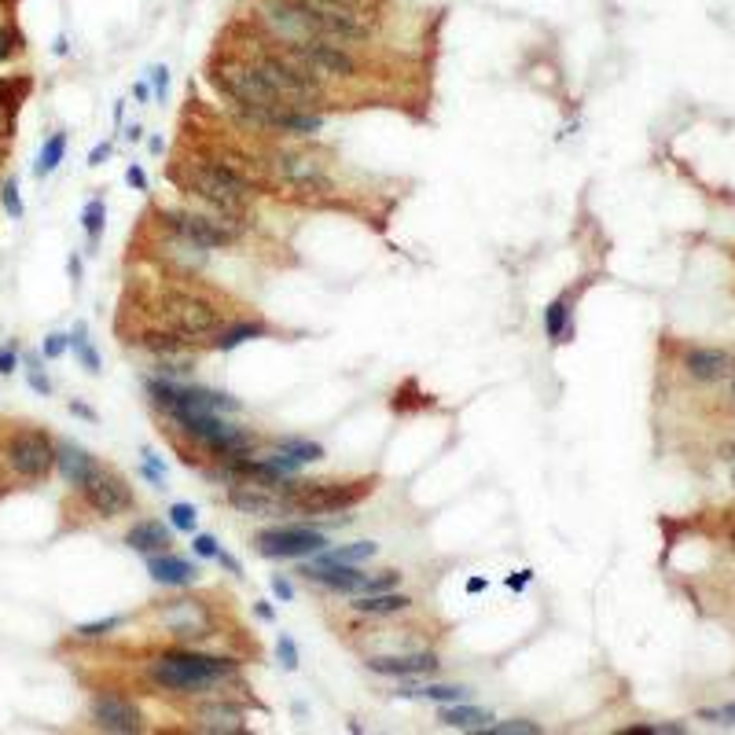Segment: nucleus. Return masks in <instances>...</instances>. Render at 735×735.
Segmentation results:
<instances>
[{
  "mask_svg": "<svg viewBox=\"0 0 735 735\" xmlns=\"http://www.w3.org/2000/svg\"><path fill=\"white\" fill-rule=\"evenodd\" d=\"M732 486H735V471H732Z\"/></svg>",
  "mask_w": 735,
  "mask_h": 735,
  "instance_id": "e2e57ef3",
  "label": "nucleus"
},
{
  "mask_svg": "<svg viewBox=\"0 0 735 735\" xmlns=\"http://www.w3.org/2000/svg\"><path fill=\"white\" fill-rule=\"evenodd\" d=\"M269 45L302 70L317 74L320 81H353L364 74V63L353 56V48L335 45V41H276V37H269Z\"/></svg>",
  "mask_w": 735,
  "mask_h": 735,
  "instance_id": "423d86ee",
  "label": "nucleus"
},
{
  "mask_svg": "<svg viewBox=\"0 0 735 735\" xmlns=\"http://www.w3.org/2000/svg\"><path fill=\"white\" fill-rule=\"evenodd\" d=\"M56 467H59V475L67 478V486L81 489L100 464H96V456H89L85 449H81V445H74V441H63V445H56Z\"/></svg>",
  "mask_w": 735,
  "mask_h": 735,
  "instance_id": "5701e85b",
  "label": "nucleus"
},
{
  "mask_svg": "<svg viewBox=\"0 0 735 735\" xmlns=\"http://www.w3.org/2000/svg\"><path fill=\"white\" fill-rule=\"evenodd\" d=\"M261 335H269V328L261 324V320H239V324H225V328L217 331L214 339H210V350H239L243 342L250 339H261Z\"/></svg>",
  "mask_w": 735,
  "mask_h": 735,
  "instance_id": "bb28decb",
  "label": "nucleus"
},
{
  "mask_svg": "<svg viewBox=\"0 0 735 735\" xmlns=\"http://www.w3.org/2000/svg\"><path fill=\"white\" fill-rule=\"evenodd\" d=\"M254 614H258L261 622H272V618H276V611H272L269 603H254Z\"/></svg>",
  "mask_w": 735,
  "mask_h": 735,
  "instance_id": "4d7b16f0",
  "label": "nucleus"
},
{
  "mask_svg": "<svg viewBox=\"0 0 735 735\" xmlns=\"http://www.w3.org/2000/svg\"><path fill=\"white\" fill-rule=\"evenodd\" d=\"M70 346H74V353H78V361H81V368H85V372L100 375L103 361H100V353H96V346L89 342V328H85V324H78V328H74V335H70Z\"/></svg>",
  "mask_w": 735,
  "mask_h": 735,
  "instance_id": "7c9ffc66",
  "label": "nucleus"
},
{
  "mask_svg": "<svg viewBox=\"0 0 735 735\" xmlns=\"http://www.w3.org/2000/svg\"><path fill=\"white\" fill-rule=\"evenodd\" d=\"M92 724L100 732H114V735H136L144 732V713L133 699H125L118 691H96L89 702Z\"/></svg>",
  "mask_w": 735,
  "mask_h": 735,
  "instance_id": "4468645a",
  "label": "nucleus"
},
{
  "mask_svg": "<svg viewBox=\"0 0 735 735\" xmlns=\"http://www.w3.org/2000/svg\"><path fill=\"white\" fill-rule=\"evenodd\" d=\"M225 500L228 508H236L239 515H254V519H287V515H294V504L283 493L269 486H254V482H232Z\"/></svg>",
  "mask_w": 735,
  "mask_h": 735,
  "instance_id": "2eb2a0df",
  "label": "nucleus"
},
{
  "mask_svg": "<svg viewBox=\"0 0 735 735\" xmlns=\"http://www.w3.org/2000/svg\"><path fill=\"white\" fill-rule=\"evenodd\" d=\"M122 622H125V618H118V614H114V618H103V622H85V625H78L74 633H78L81 640H103V636H111L114 629H122Z\"/></svg>",
  "mask_w": 735,
  "mask_h": 735,
  "instance_id": "f704fd0d",
  "label": "nucleus"
},
{
  "mask_svg": "<svg viewBox=\"0 0 735 735\" xmlns=\"http://www.w3.org/2000/svg\"><path fill=\"white\" fill-rule=\"evenodd\" d=\"M63 155H67V133H52L45 140V147H41V155H37L34 173H37V177H48V173H56L59 162H63Z\"/></svg>",
  "mask_w": 735,
  "mask_h": 735,
  "instance_id": "c756f323",
  "label": "nucleus"
},
{
  "mask_svg": "<svg viewBox=\"0 0 735 735\" xmlns=\"http://www.w3.org/2000/svg\"><path fill=\"white\" fill-rule=\"evenodd\" d=\"M217 563L225 566V570H228V574H232V577H243V566H239V559H236V555H228L225 548L217 552Z\"/></svg>",
  "mask_w": 735,
  "mask_h": 735,
  "instance_id": "603ef678",
  "label": "nucleus"
},
{
  "mask_svg": "<svg viewBox=\"0 0 735 735\" xmlns=\"http://www.w3.org/2000/svg\"><path fill=\"white\" fill-rule=\"evenodd\" d=\"M78 493L85 500V508L92 515H100V519H122V515H129L136 508L133 486L118 471H111V467H96Z\"/></svg>",
  "mask_w": 735,
  "mask_h": 735,
  "instance_id": "ddd939ff",
  "label": "nucleus"
},
{
  "mask_svg": "<svg viewBox=\"0 0 735 735\" xmlns=\"http://www.w3.org/2000/svg\"><path fill=\"white\" fill-rule=\"evenodd\" d=\"M155 324L177 331L195 346H210V339L225 328L228 317L210 294L192 291V287H166L155 298Z\"/></svg>",
  "mask_w": 735,
  "mask_h": 735,
  "instance_id": "20e7f679",
  "label": "nucleus"
},
{
  "mask_svg": "<svg viewBox=\"0 0 735 735\" xmlns=\"http://www.w3.org/2000/svg\"><path fill=\"white\" fill-rule=\"evenodd\" d=\"M276 658H280V666L287 669V673L298 669V644H294L287 633H280V640H276Z\"/></svg>",
  "mask_w": 735,
  "mask_h": 735,
  "instance_id": "e433bc0d",
  "label": "nucleus"
},
{
  "mask_svg": "<svg viewBox=\"0 0 735 735\" xmlns=\"http://www.w3.org/2000/svg\"><path fill=\"white\" fill-rule=\"evenodd\" d=\"M735 368V357L724 350H710V346H691L684 350V372L695 379V383H721L728 379Z\"/></svg>",
  "mask_w": 735,
  "mask_h": 735,
  "instance_id": "a211bd4d",
  "label": "nucleus"
},
{
  "mask_svg": "<svg viewBox=\"0 0 735 735\" xmlns=\"http://www.w3.org/2000/svg\"><path fill=\"white\" fill-rule=\"evenodd\" d=\"M533 581V570H515V574H508V581H504V585L511 588V592H522V588L530 585Z\"/></svg>",
  "mask_w": 735,
  "mask_h": 735,
  "instance_id": "3c124183",
  "label": "nucleus"
},
{
  "mask_svg": "<svg viewBox=\"0 0 735 735\" xmlns=\"http://www.w3.org/2000/svg\"><path fill=\"white\" fill-rule=\"evenodd\" d=\"M724 460H732V464H735V441H728V445H724Z\"/></svg>",
  "mask_w": 735,
  "mask_h": 735,
  "instance_id": "680f3d73",
  "label": "nucleus"
},
{
  "mask_svg": "<svg viewBox=\"0 0 735 735\" xmlns=\"http://www.w3.org/2000/svg\"><path fill=\"white\" fill-rule=\"evenodd\" d=\"M67 350H70V335H59V331H56V335H48L45 346H41V353H45L48 361H56V357H63V353H67Z\"/></svg>",
  "mask_w": 735,
  "mask_h": 735,
  "instance_id": "37998d69",
  "label": "nucleus"
},
{
  "mask_svg": "<svg viewBox=\"0 0 735 735\" xmlns=\"http://www.w3.org/2000/svg\"><path fill=\"white\" fill-rule=\"evenodd\" d=\"M272 460H280L291 475H298L306 464H317V460H324V445H317V441L309 438H294V434H283V438H272Z\"/></svg>",
  "mask_w": 735,
  "mask_h": 735,
  "instance_id": "aec40b11",
  "label": "nucleus"
},
{
  "mask_svg": "<svg viewBox=\"0 0 735 735\" xmlns=\"http://www.w3.org/2000/svg\"><path fill=\"white\" fill-rule=\"evenodd\" d=\"M192 552L199 555V559H217L221 544H217V537H210V533H192Z\"/></svg>",
  "mask_w": 735,
  "mask_h": 735,
  "instance_id": "ea45409f",
  "label": "nucleus"
},
{
  "mask_svg": "<svg viewBox=\"0 0 735 735\" xmlns=\"http://www.w3.org/2000/svg\"><path fill=\"white\" fill-rule=\"evenodd\" d=\"M103 225H107V206H103V199H89L85 210H81V228H85V236H89L92 247L100 243Z\"/></svg>",
  "mask_w": 735,
  "mask_h": 735,
  "instance_id": "2f4dec72",
  "label": "nucleus"
},
{
  "mask_svg": "<svg viewBox=\"0 0 735 735\" xmlns=\"http://www.w3.org/2000/svg\"><path fill=\"white\" fill-rule=\"evenodd\" d=\"M140 136H144V125H140V122H133L129 129H125V140H133V144L140 140Z\"/></svg>",
  "mask_w": 735,
  "mask_h": 735,
  "instance_id": "13d9d810",
  "label": "nucleus"
},
{
  "mask_svg": "<svg viewBox=\"0 0 735 735\" xmlns=\"http://www.w3.org/2000/svg\"><path fill=\"white\" fill-rule=\"evenodd\" d=\"M136 350H144L166 379H188L195 372V342L181 339L177 331L162 328V324L136 331Z\"/></svg>",
  "mask_w": 735,
  "mask_h": 735,
  "instance_id": "9b49d317",
  "label": "nucleus"
},
{
  "mask_svg": "<svg viewBox=\"0 0 735 735\" xmlns=\"http://www.w3.org/2000/svg\"><path fill=\"white\" fill-rule=\"evenodd\" d=\"M147 680L170 695H210V691H221L225 684L239 680V662L177 647V651H162L147 662Z\"/></svg>",
  "mask_w": 735,
  "mask_h": 735,
  "instance_id": "f03ea898",
  "label": "nucleus"
},
{
  "mask_svg": "<svg viewBox=\"0 0 735 735\" xmlns=\"http://www.w3.org/2000/svg\"><path fill=\"white\" fill-rule=\"evenodd\" d=\"M70 412H74V416H81V419H89V423H96V408H89L85 405V401H70Z\"/></svg>",
  "mask_w": 735,
  "mask_h": 735,
  "instance_id": "864d4df0",
  "label": "nucleus"
},
{
  "mask_svg": "<svg viewBox=\"0 0 735 735\" xmlns=\"http://www.w3.org/2000/svg\"><path fill=\"white\" fill-rule=\"evenodd\" d=\"M331 4H342V8H350V12H361V15H372V19H379V12H383L386 0H331Z\"/></svg>",
  "mask_w": 735,
  "mask_h": 735,
  "instance_id": "79ce46f5",
  "label": "nucleus"
},
{
  "mask_svg": "<svg viewBox=\"0 0 735 735\" xmlns=\"http://www.w3.org/2000/svg\"><path fill=\"white\" fill-rule=\"evenodd\" d=\"M173 181L181 184L184 192L195 195L199 203H206L214 214L221 217H236L243 221L247 217V206L254 199V188L247 181H239L236 173H228L225 166L210 155H199V159H188L173 170Z\"/></svg>",
  "mask_w": 735,
  "mask_h": 735,
  "instance_id": "7ed1b4c3",
  "label": "nucleus"
},
{
  "mask_svg": "<svg viewBox=\"0 0 735 735\" xmlns=\"http://www.w3.org/2000/svg\"><path fill=\"white\" fill-rule=\"evenodd\" d=\"M166 92H170V67H166V63H155V67H151V96L159 103H166Z\"/></svg>",
  "mask_w": 735,
  "mask_h": 735,
  "instance_id": "58836bf2",
  "label": "nucleus"
},
{
  "mask_svg": "<svg viewBox=\"0 0 735 735\" xmlns=\"http://www.w3.org/2000/svg\"><path fill=\"white\" fill-rule=\"evenodd\" d=\"M125 544H129L133 552H140V555L170 552L173 530L166 526V522H159V519H140L136 526H129V533H125Z\"/></svg>",
  "mask_w": 735,
  "mask_h": 735,
  "instance_id": "4be33fe9",
  "label": "nucleus"
},
{
  "mask_svg": "<svg viewBox=\"0 0 735 735\" xmlns=\"http://www.w3.org/2000/svg\"><path fill=\"white\" fill-rule=\"evenodd\" d=\"M147 397L151 405L159 408L162 416H173V412H243V401L232 394H221V390H210V386H192L184 379H166V375H147L144 379Z\"/></svg>",
  "mask_w": 735,
  "mask_h": 735,
  "instance_id": "39448f33",
  "label": "nucleus"
},
{
  "mask_svg": "<svg viewBox=\"0 0 735 735\" xmlns=\"http://www.w3.org/2000/svg\"><path fill=\"white\" fill-rule=\"evenodd\" d=\"M26 383L34 386L41 397L52 394V379L45 375V368H41V361H37V357H30V368H26Z\"/></svg>",
  "mask_w": 735,
  "mask_h": 735,
  "instance_id": "4c0bfd02",
  "label": "nucleus"
},
{
  "mask_svg": "<svg viewBox=\"0 0 735 735\" xmlns=\"http://www.w3.org/2000/svg\"><path fill=\"white\" fill-rule=\"evenodd\" d=\"M269 588H272V596H276L280 603H291L294 600V585L287 581V577H272Z\"/></svg>",
  "mask_w": 735,
  "mask_h": 735,
  "instance_id": "09e8293b",
  "label": "nucleus"
},
{
  "mask_svg": "<svg viewBox=\"0 0 735 735\" xmlns=\"http://www.w3.org/2000/svg\"><path fill=\"white\" fill-rule=\"evenodd\" d=\"M350 611L361 614V618H390V614L412 611V596H401L397 588H390V592H368V596H353Z\"/></svg>",
  "mask_w": 735,
  "mask_h": 735,
  "instance_id": "b1692460",
  "label": "nucleus"
},
{
  "mask_svg": "<svg viewBox=\"0 0 735 735\" xmlns=\"http://www.w3.org/2000/svg\"><path fill=\"white\" fill-rule=\"evenodd\" d=\"M261 166H265V177H269L272 184L287 188L291 195H306V199H313V195L335 192V177L328 173V166H324L320 159H313V155H306V151L276 147V151L265 155Z\"/></svg>",
  "mask_w": 735,
  "mask_h": 735,
  "instance_id": "0eeeda50",
  "label": "nucleus"
},
{
  "mask_svg": "<svg viewBox=\"0 0 735 735\" xmlns=\"http://www.w3.org/2000/svg\"><path fill=\"white\" fill-rule=\"evenodd\" d=\"M192 724L199 728V732H228V735H239L247 724H243V710L239 706H232V702L225 699H206L199 702L192 710Z\"/></svg>",
  "mask_w": 735,
  "mask_h": 735,
  "instance_id": "6ab92c4d",
  "label": "nucleus"
},
{
  "mask_svg": "<svg viewBox=\"0 0 735 735\" xmlns=\"http://www.w3.org/2000/svg\"><path fill=\"white\" fill-rule=\"evenodd\" d=\"M15 368H19V346H4V350H0V375H12Z\"/></svg>",
  "mask_w": 735,
  "mask_h": 735,
  "instance_id": "de8ad7c7",
  "label": "nucleus"
},
{
  "mask_svg": "<svg viewBox=\"0 0 735 735\" xmlns=\"http://www.w3.org/2000/svg\"><path fill=\"white\" fill-rule=\"evenodd\" d=\"M159 622L162 629L173 636V640H181V644H195L199 636L210 633V611H206L203 600H188V596H181V600H170L159 607Z\"/></svg>",
  "mask_w": 735,
  "mask_h": 735,
  "instance_id": "dca6fc26",
  "label": "nucleus"
},
{
  "mask_svg": "<svg viewBox=\"0 0 735 735\" xmlns=\"http://www.w3.org/2000/svg\"><path fill=\"white\" fill-rule=\"evenodd\" d=\"M397 699H430V702H467L471 688H456V684H401L394 691Z\"/></svg>",
  "mask_w": 735,
  "mask_h": 735,
  "instance_id": "a878e982",
  "label": "nucleus"
},
{
  "mask_svg": "<svg viewBox=\"0 0 735 735\" xmlns=\"http://www.w3.org/2000/svg\"><path fill=\"white\" fill-rule=\"evenodd\" d=\"M125 184L133 188V192H147V173L140 162H133V166H125Z\"/></svg>",
  "mask_w": 735,
  "mask_h": 735,
  "instance_id": "c03bdc74",
  "label": "nucleus"
},
{
  "mask_svg": "<svg viewBox=\"0 0 735 735\" xmlns=\"http://www.w3.org/2000/svg\"><path fill=\"white\" fill-rule=\"evenodd\" d=\"M544 331L552 342H570L574 328H570V302L566 298H555L552 306L544 309Z\"/></svg>",
  "mask_w": 735,
  "mask_h": 735,
  "instance_id": "c85d7f7f",
  "label": "nucleus"
},
{
  "mask_svg": "<svg viewBox=\"0 0 735 735\" xmlns=\"http://www.w3.org/2000/svg\"><path fill=\"white\" fill-rule=\"evenodd\" d=\"M364 666L372 669L375 677H390V680H408V677H434L441 669L438 655L434 651H394V655H372Z\"/></svg>",
  "mask_w": 735,
  "mask_h": 735,
  "instance_id": "f3484780",
  "label": "nucleus"
},
{
  "mask_svg": "<svg viewBox=\"0 0 735 735\" xmlns=\"http://www.w3.org/2000/svg\"><path fill=\"white\" fill-rule=\"evenodd\" d=\"M372 493V478H357V482H302V478H287L283 482V497L294 504V515H335L353 504H361Z\"/></svg>",
  "mask_w": 735,
  "mask_h": 735,
  "instance_id": "6e6552de",
  "label": "nucleus"
},
{
  "mask_svg": "<svg viewBox=\"0 0 735 735\" xmlns=\"http://www.w3.org/2000/svg\"><path fill=\"white\" fill-rule=\"evenodd\" d=\"M0 203H4V210H8V217H19L26 214L23 206V195H19V181H4V188H0Z\"/></svg>",
  "mask_w": 735,
  "mask_h": 735,
  "instance_id": "c9c22d12",
  "label": "nucleus"
},
{
  "mask_svg": "<svg viewBox=\"0 0 735 735\" xmlns=\"http://www.w3.org/2000/svg\"><path fill=\"white\" fill-rule=\"evenodd\" d=\"M4 464L23 482H41L56 471V441L45 430L19 427L4 438Z\"/></svg>",
  "mask_w": 735,
  "mask_h": 735,
  "instance_id": "9d476101",
  "label": "nucleus"
},
{
  "mask_svg": "<svg viewBox=\"0 0 735 735\" xmlns=\"http://www.w3.org/2000/svg\"><path fill=\"white\" fill-rule=\"evenodd\" d=\"M258 23L276 41H335L346 48L375 41L372 15L350 12L331 0H258Z\"/></svg>",
  "mask_w": 735,
  "mask_h": 735,
  "instance_id": "f257e3e1",
  "label": "nucleus"
},
{
  "mask_svg": "<svg viewBox=\"0 0 735 735\" xmlns=\"http://www.w3.org/2000/svg\"><path fill=\"white\" fill-rule=\"evenodd\" d=\"M15 48H19V34H15V30H4V26H0V63H4V59H12V56H15Z\"/></svg>",
  "mask_w": 735,
  "mask_h": 735,
  "instance_id": "a18cd8bd",
  "label": "nucleus"
},
{
  "mask_svg": "<svg viewBox=\"0 0 735 735\" xmlns=\"http://www.w3.org/2000/svg\"><path fill=\"white\" fill-rule=\"evenodd\" d=\"M166 232L184 243H195L203 250L228 247L243 236V221L236 217H221V214H195V210H159Z\"/></svg>",
  "mask_w": 735,
  "mask_h": 735,
  "instance_id": "1a4fd4ad",
  "label": "nucleus"
},
{
  "mask_svg": "<svg viewBox=\"0 0 735 735\" xmlns=\"http://www.w3.org/2000/svg\"><path fill=\"white\" fill-rule=\"evenodd\" d=\"M170 526L181 533H195V526H199V511H195V504H170Z\"/></svg>",
  "mask_w": 735,
  "mask_h": 735,
  "instance_id": "473e14b6",
  "label": "nucleus"
},
{
  "mask_svg": "<svg viewBox=\"0 0 735 735\" xmlns=\"http://www.w3.org/2000/svg\"><path fill=\"white\" fill-rule=\"evenodd\" d=\"M486 588H489L486 577H471V581H467V592H471V596H478V592H486Z\"/></svg>",
  "mask_w": 735,
  "mask_h": 735,
  "instance_id": "6e6d98bb",
  "label": "nucleus"
},
{
  "mask_svg": "<svg viewBox=\"0 0 735 735\" xmlns=\"http://www.w3.org/2000/svg\"><path fill=\"white\" fill-rule=\"evenodd\" d=\"M486 735H541V724L537 721H522V717H515V721H500V724H489V728H482Z\"/></svg>",
  "mask_w": 735,
  "mask_h": 735,
  "instance_id": "72a5a7b5",
  "label": "nucleus"
},
{
  "mask_svg": "<svg viewBox=\"0 0 735 735\" xmlns=\"http://www.w3.org/2000/svg\"><path fill=\"white\" fill-rule=\"evenodd\" d=\"M375 555H379V544L375 541H353V544H342V548H324L313 559H324V563H368Z\"/></svg>",
  "mask_w": 735,
  "mask_h": 735,
  "instance_id": "cd10ccee",
  "label": "nucleus"
},
{
  "mask_svg": "<svg viewBox=\"0 0 735 735\" xmlns=\"http://www.w3.org/2000/svg\"><path fill=\"white\" fill-rule=\"evenodd\" d=\"M133 100L136 103H147V100H151V85H147V81H136V85H133Z\"/></svg>",
  "mask_w": 735,
  "mask_h": 735,
  "instance_id": "5fc2aeb1",
  "label": "nucleus"
},
{
  "mask_svg": "<svg viewBox=\"0 0 735 735\" xmlns=\"http://www.w3.org/2000/svg\"><path fill=\"white\" fill-rule=\"evenodd\" d=\"M70 276H74V283L81 280V261H78V254H74V258H70Z\"/></svg>",
  "mask_w": 735,
  "mask_h": 735,
  "instance_id": "bf43d9fd",
  "label": "nucleus"
},
{
  "mask_svg": "<svg viewBox=\"0 0 735 735\" xmlns=\"http://www.w3.org/2000/svg\"><path fill=\"white\" fill-rule=\"evenodd\" d=\"M111 151H114L111 140H100V144L92 147V151H89V166H92V170H96V166H103V162L111 159Z\"/></svg>",
  "mask_w": 735,
  "mask_h": 735,
  "instance_id": "8fccbe9b",
  "label": "nucleus"
},
{
  "mask_svg": "<svg viewBox=\"0 0 735 735\" xmlns=\"http://www.w3.org/2000/svg\"><path fill=\"white\" fill-rule=\"evenodd\" d=\"M254 544L265 559H309L328 548V537L313 522H280L272 530H261Z\"/></svg>",
  "mask_w": 735,
  "mask_h": 735,
  "instance_id": "f8f14e48",
  "label": "nucleus"
},
{
  "mask_svg": "<svg viewBox=\"0 0 735 735\" xmlns=\"http://www.w3.org/2000/svg\"><path fill=\"white\" fill-rule=\"evenodd\" d=\"M702 721H713V724H735V702L721 706V710H702Z\"/></svg>",
  "mask_w": 735,
  "mask_h": 735,
  "instance_id": "49530a36",
  "label": "nucleus"
},
{
  "mask_svg": "<svg viewBox=\"0 0 735 735\" xmlns=\"http://www.w3.org/2000/svg\"><path fill=\"white\" fill-rule=\"evenodd\" d=\"M684 724H633L625 728V735H680Z\"/></svg>",
  "mask_w": 735,
  "mask_h": 735,
  "instance_id": "a19ab883",
  "label": "nucleus"
},
{
  "mask_svg": "<svg viewBox=\"0 0 735 735\" xmlns=\"http://www.w3.org/2000/svg\"><path fill=\"white\" fill-rule=\"evenodd\" d=\"M438 721L445 724V728H460V732H482V728H489V724L497 721L489 710H482V706H467V702H445L438 710Z\"/></svg>",
  "mask_w": 735,
  "mask_h": 735,
  "instance_id": "393cba45",
  "label": "nucleus"
},
{
  "mask_svg": "<svg viewBox=\"0 0 735 735\" xmlns=\"http://www.w3.org/2000/svg\"><path fill=\"white\" fill-rule=\"evenodd\" d=\"M70 52V41L67 37H56V56H67Z\"/></svg>",
  "mask_w": 735,
  "mask_h": 735,
  "instance_id": "052dcab7",
  "label": "nucleus"
},
{
  "mask_svg": "<svg viewBox=\"0 0 735 735\" xmlns=\"http://www.w3.org/2000/svg\"><path fill=\"white\" fill-rule=\"evenodd\" d=\"M147 574H151V581H159L166 588H184L199 577V570L188 559H181V555L159 552V555H147Z\"/></svg>",
  "mask_w": 735,
  "mask_h": 735,
  "instance_id": "412c9836",
  "label": "nucleus"
}]
</instances>
